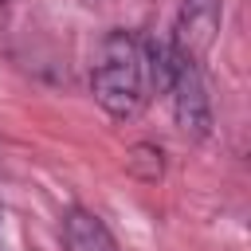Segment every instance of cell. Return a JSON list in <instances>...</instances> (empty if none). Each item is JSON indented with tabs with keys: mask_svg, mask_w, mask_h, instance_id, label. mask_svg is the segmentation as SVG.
Masks as SVG:
<instances>
[{
	"mask_svg": "<svg viewBox=\"0 0 251 251\" xmlns=\"http://www.w3.org/2000/svg\"><path fill=\"white\" fill-rule=\"evenodd\" d=\"M90 94L114 122L137 118L145 98V67H141V43L129 31L114 27L102 35L90 67Z\"/></svg>",
	"mask_w": 251,
	"mask_h": 251,
	"instance_id": "6da1fadb",
	"label": "cell"
},
{
	"mask_svg": "<svg viewBox=\"0 0 251 251\" xmlns=\"http://www.w3.org/2000/svg\"><path fill=\"white\" fill-rule=\"evenodd\" d=\"M165 94L173 98L176 129L184 137H192V141H204L212 133V102H208V86H204L200 63L173 51V78H169Z\"/></svg>",
	"mask_w": 251,
	"mask_h": 251,
	"instance_id": "7a4b0ae2",
	"label": "cell"
},
{
	"mask_svg": "<svg viewBox=\"0 0 251 251\" xmlns=\"http://www.w3.org/2000/svg\"><path fill=\"white\" fill-rule=\"evenodd\" d=\"M216 31H220V0H184L169 47L184 59L204 63V55L216 43Z\"/></svg>",
	"mask_w": 251,
	"mask_h": 251,
	"instance_id": "3957f363",
	"label": "cell"
},
{
	"mask_svg": "<svg viewBox=\"0 0 251 251\" xmlns=\"http://www.w3.org/2000/svg\"><path fill=\"white\" fill-rule=\"evenodd\" d=\"M63 247L67 251H118L110 227L86 208H71L63 216Z\"/></svg>",
	"mask_w": 251,
	"mask_h": 251,
	"instance_id": "277c9868",
	"label": "cell"
},
{
	"mask_svg": "<svg viewBox=\"0 0 251 251\" xmlns=\"http://www.w3.org/2000/svg\"><path fill=\"white\" fill-rule=\"evenodd\" d=\"M0 4H8V0H0Z\"/></svg>",
	"mask_w": 251,
	"mask_h": 251,
	"instance_id": "5b68a950",
	"label": "cell"
}]
</instances>
